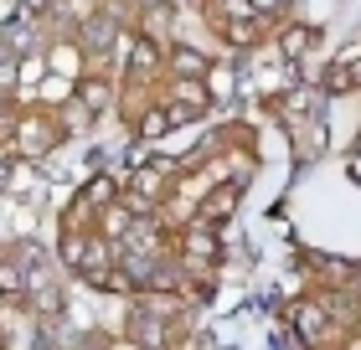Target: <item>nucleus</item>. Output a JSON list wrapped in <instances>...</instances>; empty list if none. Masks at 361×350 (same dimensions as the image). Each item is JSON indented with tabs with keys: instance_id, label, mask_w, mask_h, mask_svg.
I'll use <instances>...</instances> for the list:
<instances>
[{
	"instance_id": "nucleus-1",
	"label": "nucleus",
	"mask_w": 361,
	"mask_h": 350,
	"mask_svg": "<svg viewBox=\"0 0 361 350\" xmlns=\"http://www.w3.org/2000/svg\"><path fill=\"white\" fill-rule=\"evenodd\" d=\"M52 144H62V124L42 108H21V124H16V139H11V155L16 160H42Z\"/></svg>"
},
{
	"instance_id": "nucleus-2",
	"label": "nucleus",
	"mask_w": 361,
	"mask_h": 350,
	"mask_svg": "<svg viewBox=\"0 0 361 350\" xmlns=\"http://www.w3.org/2000/svg\"><path fill=\"white\" fill-rule=\"evenodd\" d=\"M166 113H171V124H196V119H207L212 113V98L207 88L196 77H171V98H166Z\"/></svg>"
},
{
	"instance_id": "nucleus-3",
	"label": "nucleus",
	"mask_w": 361,
	"mask_h": 350,
	"mask_svg": "<svg viewBox=\"0 0 361 350\" xmlns=\"http://www.w3.org/2000/svg\"><path fill=\"white\" fill-rule=\"evenodd\" d=\"M73 42H78L83 57H109V46L119 42V21H114L109 11H93V15H83V21L73 26Z\"/></svg>"
},
{
	"instance_id": "nucleus-4",
	"label": "nucleus",
	"mask_w": 361,
	"mask_h": 350,
	"mask_svg": "<svg viewBox=\"0 0 361 350\" xmlns=\"http://www.w3.org/2000/svg\"><path fill=\"white\" fill-rule=\"evenodd\" d=\"M114 98H119V82H109L104 73H78L73 77V104L88 113H104V108H114Z\"/></svg>"
},
{
	"instance_id": "nucleus-5",
	"label": "nucleus",
	"mask_w": 361,
	"mask_h": 350,
	"mask_svg": "<svg viewBox=\"0 0 361 350\" xmlns=\"http://www.w3.org/2000/svg\"><path fill=\"white\" fill-rule=\"evenodd\" d=\"M217 253H222V242H217V232L212 227H186V237H180V258H186V273L196 268V273H207L212 263H217Z\"/></svg>"
},
{
	"instance_id": "nucleus-6",
	"label": "nucleus",
	"mask_w": 361,
	"mask_h": 350,
	"mask_svg": "<svg viewBox=\"0 0 361 350\" xmlns=\"http://www.w3.org/2000/svg\"><path fill=\"white\" fill-rule=\"evenodd\" d=\"M294 330H300L305 345H320L331 335V309H325V299H305V304H294Z\"/></svg>"
},
{
	"instance_id": "nucleus-7",
	"label": "nucleus",
	"mask_w": 361,
	"mask_h": 350,
	"mask_svg": "<svg viewBox=\"0 0 361 350\" xmlns=\"http://www.w3.org/2000/svg\"><path fill=\"white\" fill-rule=\"evenodd\" d=\"M135 222H140V216L129 211L124 201H109L104 211H93V232H98L104 242H114V247H119V242L129 237V227H135Z\"/></svg>"
},
{
	"instance_id": "nucleus-8",
	"label": "nucleus",
	"mask_w": 361,
	"mask_h": 350,
	"mask_svg": "<svg viewBox=\"0 0 361 350\" xmlns=\"http://www.w3.org/2000/svg\"><path fill=\"white\" fill-rule=\"evenodd\" d=\"M315 42H320L315 21H294V26L279 31V57H284V62H305L310 52H315Z\"/></svg>"
},
{
	"instance_id": "nucleus-9",
	"label": "nucleus",
	"mask_w": 361,
	"mask_h": 350,
	"mask_svg": "<svg viewBox=\"0 0 361 350\" xmlns=\"http://www.w3.org/2000/svg\"><path fill=\"white\" fill-rule=\"evenodd\" d=\"M238 201H243V186H238V180H227L222 191H212L207 201L196 206L191 222H196V227H212V222H222V216H233V211H238Z\"/></svg>"
},
{
	"instance_id": "nucleus-10",
	"label": "nucleus",
	"mask_w": 361,
	"mask_h": 350,
	"mask_svg": "<svg viewBox=\"0 0 361 350\" xmlns=\"http://www.w3.org/2000/svg\"><path fill=\"white\" fill-rule=\"evenodd\" d=\"M166 68H171V77H196V82H202L207 68H212V57H202V52L186 46V42H171V46H166Z\"/></svg>"
},
{
	"instance_id": "nucleus-11",
	"label": "nucleus",
	"mask_w": 361,
	"mask_h": 350,
	"mask_svg": "<svg viewBox=\"0 0 361 350\" xmlns=\"http://www.w3.org/2000/svg\"><path fill=\"white\" fill-rule=\"evenodd\" d=\"M109 201H119V180L114 175H93L83 191H78V201H73V211H83V216H93V211H104Z\"/></svg>"
},
{
	"instance_id": "nucleus-12",
	"label": "nucleus",
	"mask_w": 361,
	"mask_h": 350,
	"mask_svg": "<svg viewBox=\"0 0 361 350\" xmlns=\"http://www.w3.org/2000/svg\"><path fill=\"white\" fill-rule=\"evenodd\" d=\"M129 129H135V144H155V139H166L176 124H171L166 104H150V108H145V113H140V119L129 124Z\"/></svg>"
},
{
	"instance_id": "nucleus-13",
	"label": "nucleus",
	"mask_w": 361,
	"mask_h": 350,
	"mask_svg": "<svg viewBox=\"0 0 361 350\" xmlns=\"http://www.w3.org/2000/svg\"><path fill=\"white\" fill-rule=\"evenodd\" d=\"M217 31H222V42H227V46H243V52H248V46L264 42L269 21H217Z\"/></svg>"
},
{
	"instance_id": "nucleus-14",
	"label": "nucleus",
	"mask_w": 361,
	"mask_h": 350,
	"mask_svg": "<svg viewBox=\"0 0 361 350\" xmlns=\"http://www.w3.org/2000/svg\"><path fill=\"white\" fill-rule=\"evenodd\" d=\"M0 294L6 299H26V273L16 258H0Z\"/></svg>"
},
{
	"instance_id": "nucleus-15",
	"label": "nucleus",
	"mask_w": 361,
	"mask_h": 350,
	"mask_svg": "<svg viewBox=\"0 0 361 350\" xmlns=\"http://www.w3.org/2000/svg\"><path fill=\"white\" fill-rule=\"evenodd\" d=\"M320 82H325V93H346V88H356V77H351V52L341 57L331 73H320Z\"/></svg>"
},
{
	"instance_id": "nucleus-16",
	"label": "nucleus",
	"mask_w": 361,
	"mask_h": 350,
	"mask_svg": "<svg viewBox=\"0 0 361 350\" xmlns=\"http://www.w3.org/2000/svg\"><path fill=\"white\" fill-rule=\"evenodd\" d=\"M47 57H52V73H73L78 68V62H83V52H78V42H68V46H52V52H47Z\"/></svg>"
},
{
	"instance_id": "nucleus-17",
	"label": "nucleus",
	"mask_w": 361,
	"mask_h": 350,
	"mask_svg": "<svg viewBox=\"0 0 361 350\" xmlns=\"http://www.w3.org/2000/svg\"><path fill=\"white\" fill-rule=\"evenodd\" d=\"M212 11H217V15H222V21H258V15H253V6H248V0H212Z\"/></svg>"
},
{
	"instance_id": "nucleus-18",
	"label": "nucleus",
	"mask_w": 361,
	"mask_h": 350,
	"mask_svg": "<svg viewBox=\"0 0 361 350\" xmlns=\"http://www.w3.org/2000/svg\"><path fill=\"white\" fill-rule=\"evenodd\" d=\"M16 82H21V62H16V57L6 52V46H0V98H6V93L16 88Z\"/></svg>"
},
{
	"instance_id": "nucleus-19",
	"label": "nucleus",
	"mask_w": 361,
	"mask_h": 350,
	"mask_svg": "<svg viewBox=\"0 0 361 350\" xmlns=\"http://www.w3.org/2000/svg\"><path fill=\"white\" fill-rule=\"evenodd\" d=\"M248 6H253V15H258V21H269V15L279 21V15H284V11L294 6V0H248Z\"/></svg>"
},
{
	"instance_id": "nucleus-20",
	"label": "nucleus",
	"mask_w": 361,
	"mask_h": 350,
	"mask_svg": "<svg viewBox=\"0 0 361 350\" xmlns=\"http://www.w3.org/2000/svg\"><path fill=\"white\" fill-rule=\"evenodd\" d=\"M341 350H361V330H351V335L341 340Z\"/></svg>"
},
{
	"instance_id": "nucleus-21",
	"label": "nucleus",
	"mask_w": 361,
	"mask_h": 350,
	"mask_svg": "<svg viewBox=\"0 0 361 350\" xmlns=\"http://www.w3.org/2000/svg\"><path fill=\"white\" fill-rule=\"evenodd\" d=\"M351 294H356V299H361V268H356V278H351Z\"/></svg>"
},
{
	"instance_id": "nucleus-22",
	"label": "nucleus",
	"mask_w": 361,
	"mask_h": 350,
	"mask_svg": "<svg viewBox=\"0 0 361 350\" xmlns=\"http://www.w3.org/2000/svg\"><path fill=\"white\" fill-rule=\"evenodd\" d=\"M356 330H361V304H356Z\"/></svg>"
},
{
	"instance_id": "nucleus-23",
	"label": "nucleus",
	"mask_w": 361,
	"mask_h": 350,
	"mask_svg": "<svg viewBox=\"0 0 361 350\" xmlns=\"http://www.w3.org/2000/svg\"><path fill=\"white\" fill-rule=\"evenodd\" d=\"M0 350H6V340H0Z\"/></svg>"
}]
</instances>
